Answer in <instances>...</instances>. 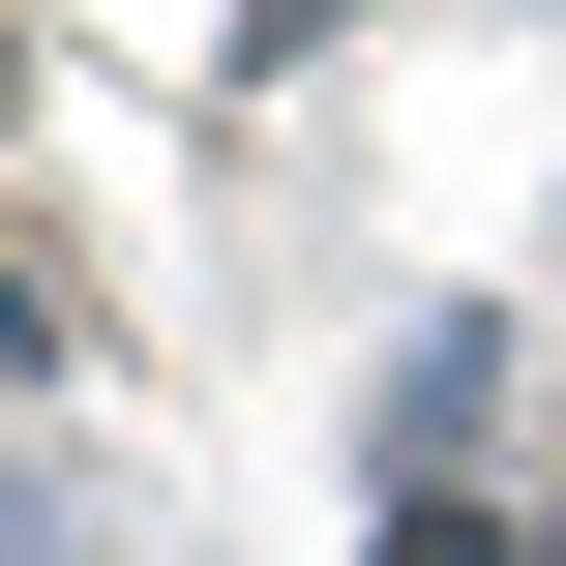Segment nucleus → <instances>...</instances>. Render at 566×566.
I'll list each match as a JSON object with an SVG mask.
<instances>
[]
</instances>
